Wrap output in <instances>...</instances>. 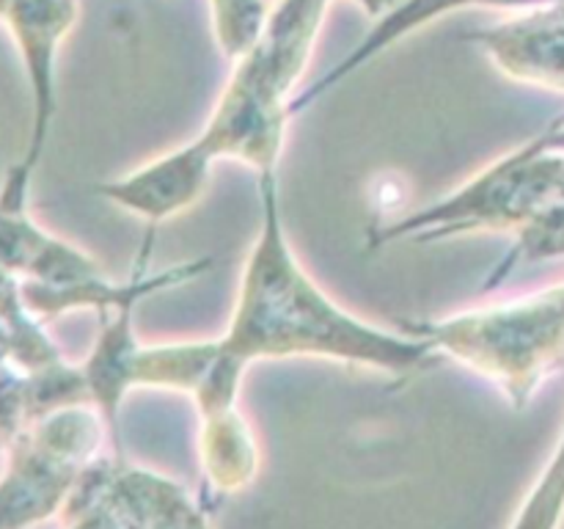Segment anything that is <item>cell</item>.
<instances>
[{
    "mask_svg": "<svg viewBox=\"0 0 564 529\" xmlns=\"http://www.w3.org/2000/svg\"><path fill=\"white\" fill-rule=\"evenodd\" d=\"M556 204H564V158L529 141L433 207L383 226L369 248L391 240L430 242L482 229H527Z\"/></svg>",
    "mask_w": 564,
    "mask_h": 529,
    "instance_id": "277c9868",
    "label": "cell"
},
{
    "mask_svg": "<svg viewBox=\"0 0 564 529\" xmlns=\"http://www.w3.org/2000/svg\"><path fill=\"white\" fill-rule=\"evenodd\" d=\"M259 196L262 226L246 259L229 331L220 336L231 358L248 367L257 358L319 356L397 378L438 364L441 356L430 342L364 323L314 284L286 242L275 171L259 174Z\"/></svg>",
    "mask_w": 564,
    "mask_h": 529,
    "instance_id": "6da1fadb",
    "label": "cell"
},
{
    "mask_svg": "<svg viewBox=\"0 0 564 529\" xmlns=\"http://www.w3.org/2000/svg\"><path fill=\"white\" fill-rule=\"evenodd\" d=\"M207 182V165L191 149L180 147L176 152L141 165L132 174L119 176L116 182L105 185L102 193L121 209L158 226L193 207L202 198Z\"/></svg>",
    "mask_w": 564,
    "mask_h": 529,
    "instance_id": "5b68a950",
    "label": "cell"
},
{
    "mask_svg": "<svg viewBox=\"0 0 564 529\" xmlns=\"http://www.w3.org/2000/svg\"><path fill=\"white\" fill-rule=\"evenodd\" d=\"M405 331L430 342L438 356H452L499 384L516 406H523L564 367V284L455 317L408 323Z\"/></svg>",
    "mask_w": 564,
    "mask_h": 529,
    "instance_id": "3957f363",
    "label": "cell"
},
{
    "mask_svg": "<svg viewBox=\"0 0 564 529\" xmlns=\"http://www.w3.org/2000/svg\"><path fill=\"white\" fill-rule=\"evenodd\" d=\"M319 14L323 0H295L240 55L207 127L187 143L204 165L213 169L215 158H237L259 174L275 171L292 114L286 97L306 66Z\"/></svg>",
    "mask_w": 564,
    "mask_h": 529,
    "instance_id": "7a4b0ae2",
    "label": "cell"
}]
</instances>
